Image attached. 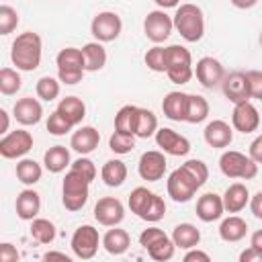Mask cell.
<instances>
[{
    "label": "cell",
    "mask_w": 262,
    "mask_h": 262,
    "mask_svg": "<svg viewBox=\"0 0 262 262\" xmlns=\"http://www.w3.org/2000/svg\"><path fill=\"white\" fill-rule=\"evenodd\" d=\"M18 260V252L12 244L4 242L0 244V262H16Z\"/></svg>",
    "instance_id": "cell-49"
},
{
    "label": "cell",
    "mask_w": 262,
    "mask_h": 262,
    "mask_svg": "<svg viewBox=\"0 0 262 262\" xmlns=\"http://www.w3.org/2000/svg\"><path fill=\"white\" fill-rule=\"evenodd\" d=\"M43 258L45 260H63V262H70V256L63 254V252H47Z\"/></svg>",
    "instance_id": "cell-55"
},
{
    "label": "cell",
    "mask_w": 262,
    "mask_h": 262,
    "mask_svg": "<svg viewBox=\"0 0 262 262\" xmlns=\"http://www.w3.org/2000/svg\"><path fill=\"white\" fill-rule=\"evenodd\" d=\"M250 158L256 164H262V135H258L252 143H250Z\"/></svg>",
    "instance_id": "cell-51"
},
{
    "label": "cell",
    "mask_w": 262,
    "mask_h": 262,
    "mask_svg": "<svg viewBox=\"0 0 262 262\" xmlns=\"http://www.w3.org/2000/svg\"><path fill=\"white\" fill-rule=\"evenodd\" d=\"M174 29L188 43H196L205 35V16L196 4H180L174 14Z\"/></svg>",
    "instance_id": "cell-3"
},
{
    "label": "cell",
    "mask_w": 262,
    "mask_h": 262,
    "mask_svg": "<svg viewBox=\"0 0 262 262\" xmlns=\"http://www.w3.org/2000/svg\"><path fill=\"white\" fill-rule=\"evenodd\" d=\"M143 59H145V66H147L151 72H166V68H168V53H166V47L156 45V47L147 49V53H145Z\"/></svg>",
    "instance_id": "cell-42"
},
{
    "label": "cell",
    "mask_w": 262,
    "mask_h": 262,
    "mask_svg": "<svg viewBox=\"0 0 262 262\" xmlns=\"http://www.w3.org/2000/svg\"><path fill=\"white\" fill-rule=\"evenodd\" d=\"M225 207H223V196L215 194V192H205L203 196H199L196 201V217L205 223L217 221L223 215Z\"/></svg>",
    "instance_id": "cell-20"
},
{
    "label": "cell",
    "mask_w": 262,
    "mask_h": 262,
    "mask_svg": "<svg viewBox=\"0 0 262 262\" xmlns=\"http://www.w3.org/2000/svg\"><path fill=\"white\" fill-rule=\"evenodd\" d=\"M57 111H59L72 125L82 123V119L86 117V104H84L82 98H78V96H66V98H61L59 104H57Z\"/></svg>",
    "instance_id": "cell-30"
},
{
    "label": "cell",
    "mask_w": 262,
    "mask_h": 262,
    "mask_svg": "<svg viewBox=\"0 0 262 262\" xmlns=\"http://www.w3.org/2000/svg\"><path fill=\"white\" fill-rule=\"evenodd\" d=\"M250 211L254 213L256 219H262V190H258V192L250 199Z\"/></svg>",
    "instance_id": "cell-53"
},
{
    "label": "cell",
    "mask_w": 262,
    "mask_h": 262,
    "mask_svg": "<svg viewBox=\"0 0 262 262\" xmlns=\"http://www.w3.org/2000/svg\"><path fill=\"white\" fill-rule=\"evenodd\" d=\"M72 123L55 108L51 115H49V119H47V131L51 133V135H66L68 131H72Z\"/></svg>",
    "instance_id": "cell-45"
},
{
    "label": "cell",
    "mask_w": 262,
    "mask_h": 262,
    "mask_svg": "<svg viewBox=\"0 0 262 262\" xmlns=\"http://www.w3.org/2000/svg\"><path fill=\"white\" fill-rule=\"evenodd\" d=\"M98 244H100V235H98V229L92 225H80L74 231L72 242H70L72 252L82 260L94 258L98 252Z\"/></svg>",
    "instance_id": "cell-9"
},
{
    "label": "cell",
    "mask_w": 262,
    "mask_h": 262,
    "mask_svg": "<svg viewBox=\"0 0 262 262\" xmlns=\"http://www.w3.org/2000/svg\"><path fill=\"white\" fill-rule=\"evenodd\" d=\"M125 217V207L119 199L115 196H102L94 205V219L104 225V227H115L123 221Z\"/></svg>",
    "instance_id": "cell-12"
},
{
    "label": "cell",
    "mask_w": 262,
    "mask_h": 262,
    "mask_svg": "<svg viewBox=\"0 0 262 262\" xmlns=\"http://www.w3.org/2000/svg\"><path fill=\"white\" fill-rule=\"evenodd\" d=\"M174 250H176V246H174V242H172V237H162V239H158L156 244H151L149 248H147V254H149V258L151 260H158V262H164V260H170L172 256H174Z\"/></svg>",
    "instance_id": "cell-41"
},
{
    "label": "cell",
    "mask_w": 262,
    "mask_h": 262,
    "mask_svg": "<svg viewBox=\"0 0 262 262\" xmlns=\"http://www.w3.org/2000/svg\"><path fill=\"white\" fill-rule=\"evenodd\" d=\"M239 262H262V250L250 246L248 250H244L239 254Z\"/></svg>",
    "instance_id": "cell-50"
},
{
    "label": "cell",
    "mask_w": 262,
    "mask_h": 262,
    "mask_svg": "<svg viewBox=\"0 0 262 262\" xmlns=\"http://www.w3.org/2000/svg\"><path fill=\"white\" fill-rule=\"evenodd\" d=\"M98 143H100V133L94 127H90V125L80 127L78 131H74V135L70 139V147L74 151H78L80 156L92 154L98 147Z\"/></svg>",
    "instance_id": "cell-22"
},
{
    "label": "cell",
    "mask_w": 262,
    "mask_h": 262,
    "mask_svg": "<svg viewBox=\"0 0 262 262\" xmlns=\"http://www.w3.org/2000/svg\"><path fill=\"white\" fill-rule=\"evenodd\" d=\"M223 94L227 96V100H231L233 104L250 100V86H248V78L246 72H231L229 76L223 78Z\"/></svg>",
    "instance_id": "cell-17"
},
{
    "label": "cell",
    "mask_w": 262,
    "mask_h": 262,
    "mask_svg": "<svg viewBox=\"0 0 262 262\" xmlns=\"http://www.w3.org/2000/svg\"><path fill=\"white\" fill-rule=\"evenodd\" d=\"M18 25V12L8 6V4H2L0 6V35H10Z\"/></svg>",
    "instance_id": "cell-44"
},
{
    "label": "cell",
    "mask_w": 262,
    "mask_h": 262,
    "mask_svg": "<svg viewBox=\"0 0 262 262\" xmlns=\"http://www.w3.org/2000/svg\"><path fill=\"white\" fill-rule=\"evenodd\" d=\"M209 117V102L201 94H188V104H186V123H203Z\"/></svg>",
    "instance_id": "cell-33"
},
{
    "label": "cell",
    "mask_w": 262,
    "mask_h": 262,
    "mask_svg": "<svg viewBox=\"0 0 262 262\" xmlns=\"http://www.w3.org/2000/svg\"><path fill=\"white\" fill-rule=\"evenodd\" d=\"M70 168L72 170H76V172H80L86 180H94L96 178V166H94V162L90 160V158H86V156H80L76 162H72L70 164Z\"/></svg>",
    "instance_id": "cell-46"
},
{
    "label": "cell",
    "mask_w": 262,
    "mask_h": 262,
    "mask_svg": "<svg viewBox=\"0 0 262 262\" xmlns=\"http://www.w3.org/2000/svg\"><path fill=\"white\" fill-rule=\"evenodd\" d=\"M194 74H196V80L201 82V86H205V88H215L225 78V70H223L221 61L215 59V57H211V55L201 57L196 61Z\"/></svg>",
    "instance_id": "cell-15"
},
{
    "label": "cell",
    "mask_w": 262,
    "mask_h": 262,
    "mask_svg": "<svg viewBox=\"0 0 262 262\" xmlns=\"http://www.w3.org/2000/svg\"><path fill=\"white\" fill-rule=\"evenodd\" d=\"M35 92H37V96L41 100L51 102V100H55L59 96V82L55 78H51V76H43V78L37 80Z\"/></svg>",
    "instance_id": "cell-40"
},
{
    "label": "cell",
    "mask_w": 262,
    "mask_h": 262,
    "mask_svg": "<svg viewBox=\"0 0 262 262\" xmlns=\"http://www.w3.org/2000/svg\"><path fill=\"white\" fill-rule=\"evenodd\" d=\"M231 4H233L235 8H242V10H248V8H252V6H256V4H258V0H231Z\"/></svg>",
    "instance_id": "cell-54"
},
{
    "label": "cell",
    "mask_w": 262,
    "mask_h": 262,
    "mask_svg": "<svg viewBox=\"0 0 262 262\" xmlns=\"http://www.w3.org/2000/svg\"><path fill=\"white\" fill-rule=\"evenodd\" d=\"M158 131V119L149 108H137V117H135V129L133 135L147 139Z\"/></svg>",
    "instance_id": "cell-32"
},
{
    "label": "cell",
    "mask_w": 262,
    "mask_h": 262,
    "mask_svg": "<svg viewBox=\"0 0 262 262\" xmlns=\"http://www.w3.org/2000/svg\"><path fill=\"white\" fill-rule=\"evenodd\" d=\"M55 66H57L59 82H63V84H78L86 72L82 49H76V47L61 49L55 57Z\"/></svg>",
    "instance_id": "cell-6"
},
{
    "label": "cell",
    "mask_w": 262,
    "mask_h": 262,
    "mask_svg": "<svg viewBox=\"0 0 262 262\" xmlns=\"http://www.w3.org/2000/svg\"><path fill=\"white\" fill-rule=\"evenodd\" d=\"M12 115L20 125H37L41 121V117H43V106H41V102L37 98L25 96V98H18L14 102Z\"/></svg>",
    "instance_id": "cell-18"
},
{
    "label": "cell",
    "mask_w": 262,
    "mask_h": 262,
    "mask_svg": "<svg viewBox=\"0 0 262 262\" xmlns=\"http://www.w3.org/2000/svg\"><path fill=\"white\" fill-rule=\"evenodd\" d=\"M156 143L168 156H186L190 151V141L170 127H162L156 131Z\"/></svg>",
    "instance_id": "cell-14"
},
{
    "label": "cell",
    "mask_w": 262,
    "mask_h": 262,
    "mask_svg": "<svg viewBox=\"0 0 262 262\" xmlns=\"http://www.w3.org/2000/svg\"><path fill=\"white\" fill-rule=\"evenodd\" d=\"M231 123H233V129L239 131V133H252V131H256L258 125H260L258 108L250 100L237 102L233 106V113H231Z\"/></svg>",
    "instance_id": "cell-16"
},
{
    "label": "cell",
    "mask_w": 262,
    "mask_h": 262,
    "mask_svg": "<svg viewBox=\"0 0 262 262\" xmlns=\"http://www.w3.org/2000/svg\"><path fill=\"white\" fill-rule=\"evenodd\" d=\"M0 117H2V131L0 133H6L8 131V113L4 108H0Z\"/></svg>",
    "instance_id": "cell-58"
},
{
    "label": "cell",
    "mask_w": 262,
    "mask_h": 262,
    "mask_svg": "<svg viewBox=\"0 0 262 262\" xmlns=\"http://www.w3.org/2000/svg\"><path fill=\"white\" fill-rule=\"evenodd\" d=\"M31 147H33V135L25 129L10 131L0 139V156L6 160L23 158L25 154L31 151Z\"/></svg>",
    "instance_id": "cell-11"
},
{
    "label": "cell",
    "mask_w": 262,
    "mask_h": 262,
    "mask_svg": "<svg viewBox=\"0 0 262 262\" xmlns=\"http://www.w3.org/2000/svg\"><path fill=\"white\" fill-rule=\"evenodd\" d=\"M31 237L39 244H51L55 239V225L49 221V219H33L31 221Z\"/></svg>",
    "instance_id": "cell-35"
},
{
    "label": "cell",
    "mask_w": 262,
    "mask_h": 262,
    "mask_svg": "<svg viewBox=\"0 0 262 262\" xmlns=\"http://www.w3.org/2000/svg\"><path fill=\"white\" fill-rule=\"evenodd\" d=\"M82 55H84V68H86V72H98L106 63V49L102 47L100 41L86 43L82 47Z\"/></svg>",
    "instance_id": "cell-26"
},
{
    "label": "cell",
    "mask_w": 262,
    "mask_h": 262,
    "mask_svg": "<svg viewBox=\"0 0 262 262\" xmlns=\"http://www.w3.org/2000/svg\"><path fill=\"white\" fill-rule=\"evenodd\" d=\"M23 86V80H20V74L12 68H2L0 70V92L6 94V96H12L20 90Z\"/></svg>",
    "instance_id": "cell-37"
},
{
    "label": "cell",
    "mask_w": 262,
    "mask_h": 262,
    "mask_svg": "<svg viewBox=\"0 0 262 262\" xmlns=\"http://www.w3.org/2000/svg\"><path fill=\"white\" fill-rule=\"evenodd\" d=\"M151 190H147L145 186H137V188H133L131 190V194H129V209H131V213H135L137 217L143 213V209H145V205H147V201L151 199Z\"/></svg>",
    "instance_id": "cell-43"
},
{
    "label": "cell",
    "mask_w": 262,
    "mask_h": 262,
    "mask_svg": "<svg viewBox=\"0 0 262 262\" xmlns=\"http://www.w3.org/2000/svg\"><path fill=\"white\" fill-rule=\"evenodd\" d=\"M100 178L106 186H121L127 180V166L121 160H108L104 162L102 170H100Z\"/></svg>",
    "instance_id": "cell-31"
},
{
    "label": "cell",
    "mask_w": 262,
    "mask_h": 262,
    "mask_svg": "<svg viewBox=\"0 0 262 262\" xmlns=\"http://www.w3.org/2000/svg\"><path fill=\"white\" fill-rule=\"evenodd\" d=\"M137 108H139V106H135V104H125V106H121L119 113L115 115V129H117V131H123V133H133Z\"/></svg>",
    "instance_id": "cell-36"
},
{
    "label": "cell",
    "mask_w": 262,
    "mask_h": 262,
    "mask_svg": "<svg viewBox=\"0 0 262 262\" xmlns=\"http://www.w3.org/2000/svg\"><path fill=\"white\" fill-rule=\"evenodd\" d=\"M250 201V192L248 186L242 182H233L227 186V190L223 192V207L227 213H239Z\"/></svg>",
    "instance_id": "cell-24"
},
{
    "label": "cell",
    "mask_w": 262,
    "mask_h": 262,
    "mask_svg": "<svg viewBox=\"0 0 262 262\" xmlns=\"http://www.w3.org/2000/svg\"><path fill=\"white\" fill-rule=\"evenodd\" d=\"M211 256L207 252H201V250H194L190 248V252L184 254V262H209Z\"/></svg>",
    "instance_id": "cell-52"
},
{
    "label": "cell",
    "mask_w": 262,
    "mask_h": 262,
    "mask_svg": "<svg viewBox=\"0 0 262 262\" xmlns=\"http://www.w3.org/2000/svg\"><path fill=\"white\" fill-rule=\"evenodd\" d=\"M203 135H205V141H207L211 147L223 149V147H227V145L231 143V139H233V129L229 127V123H225V121H221V119H215V121L207 123Z\"/></svg>",
    "instance_id": "cell-19"
},
{
    "label": "cell",
    "mask_w": 262,
    "mask_h": 262,
    "mask_svg": "<svg viewBox=\"0 0 262 262\" xmlns=\"http://www.w3.org/2000/svg\"><path fill=\"white\" fill-rule=\"evenodd\" d=\"M246 233H248V223L237 215H229L219 225V235L223 242H239L246 237Z\"/></svg>",
    "instance_id": "cell-28"
},
{
    "label": "cell",
    "mask_w": 262,
    "mask_h": 262,
    "mask_svg": "<svg viewBox=\"0 0 262 262\" xmlns=\"http://www.w3.org/2000/svg\"><path fill=\"white\" fill-rule=\"evenodd\" d=\"M121 29H123V20L117 12L113 10H102L98 12L92 23H90V33L94 35L96 41L100 43H108V41H115L119 35H121Z\"/></svg>",
    "instance_id": "cell-8"
},
{
    "label": "cell",
    "mask_w": 262,
    "mask_h": 262,
    "mask_svg": "<svg viewBox=\"0 0 262 262\" xmlns=\"http://www.w3.org/2000/svg\"><path fill=\"white\" fill-rule=\"evenodd\" d=\"M164 215H166V203H164L162 196H158V194L154 192L151 199L147 201L143 213L139 215V219H143V221H147V223H156V221H160Z\"/></svg>",
    "instance_id": "cell-39"
},
{
    "label": "cell",
    "mask_w": 262,
    "mask_h": 262,
    "mask_svg": "<svg viewBox=\"0 0 262 262\" xmlns=\"http://www.w3.org/2000/svg\"><path fill=\"white\" fill-rule=\"evenodd\" d=\"M90 192V180H86L80 172L72 170L66 174L61 182V203L68 211H80L88 203Z\"/></svg>",
    "instance_id": "cell-4"
},
{
    "label": "cell",
    "mask_w": 262,
    "mask_h": 262,
    "mask_svg": "<svg viewBox=\"0 0 262 262\" xmlns=\"http://www.w3.org/2000/svg\"><path fill=\"white\" fill-rule=\"evenodd\" d=\"M43 164L49 172L59 174L66 170V166H70V149L66 145H53L45 151L43 156Z\"/></svg>",
    "instance_id": "cell-29"
},
{
    "label": "cell",
    "mask_w": 262,
    "mask_h": 262,
    "mask_svg": "<svg viewBox=\"0 0 262 262\" xmlns=\"http://www.w3.org/2000/svg\"><path fill=\"white\" fill-rule=\"evenodd\" d=\"M14 209H16V215L23 221H33L39 215V211H41V196H39V192L33 190V188L20 190L18 196H16Z\"/></svg>",
    "instance_id": "cell-21"
},
{
    "label": "cell",
    "mask_w": 262,
    "mask_h": 262,
    "mask_svg": "<svg viewBox=\"0 0 262 262\" xmlns=\"http://www.w3.org/2000/svg\"><path fill=\"white\" fill-rule=\"evenodd\" d=\"M102 246H104V250H106L111 256H121V254H125V252L129 250L131 237H129V233H127L125 229H119V227L115 225L113 229H108V231L104 233Z\"/></svg>",
    "instance_id": "cell-25"
},
{
    "label": "cell",
    "mask_w": 262,
    "mask_h": 262,
    "mask_svg": "<svg viewBox=\"0 0 262 262\" xmlns=\"http://www.w3.org/2000/svg\"><path fill=\"white\" fill-rule=\"evenodd\" d=\"M250 246H254V248L262 250V229H258V231H254V233H252V237H250Z\"/></svg>",
    "instance_id": "cell-56"
},
{
    "label": "cell",
    "mask_w": 262,
    "mask_h": 262,
    "mask_svg": "<svg viewBox=\"0 0 262 262\" xmlns=\"http://www.w3.org/2000/svg\"><path fill=\"white\" fill-rule=\"evenodd\" d=\"M172 29H174V20L164 10H151L143 18V33L156 45L158 43H164L172 35Z\"/></svg>",
    "instance_id": "cell-10"
},
{
    "label": "cell",
    "mask_w": 262,
    "mask_h": 262,
    "mask_svg": "<svg viewBox=\"0 0 262 262\" xmlns=\"http://www.w3.org/2000/svg\"><path fill=\"white\" fill-rule=\"evenodd\" d=\"M186 104H188V94L172 90L164 96L162 111L170 121H184L186 119Z\"/></svg>",
    "instance_id": "cell-23"
},
{
    "label": "cell",
    "mask_w": 262,
    "mask_h": 262,
    "mask_svg": "<svg viewBox=\"0 0 262 262\" xmlns=\"http://www.w3.org/2000/svg\"><path fill=\"white\" fill-rule=\"evenodd\" d=\"M246 78H248V86H250V96L256 100H262V72L260 70H248Z\"/></svg>",
    "instance_id": "cell-47"
},
{
    "label": "cell",
    "mask_w": 262,
    "mask_h": 262,
    "mask_svg": "<svg viewBox=\"0 0 262 262\" xmlns=\"http://www.w3.org/2000/svg\"><path fill=\"white\" fill-rule=\"evenodd\" d=\"M209 178V168L203 160H186L180 168H176L166 182L168 196L176 203H188L194 192L207 182Z\"/></svg>",
    "instance_id": "cell-1"
},
{
    "label": "cell",
    "mask_w": 262,
    "mask_h": 262,
    "mask_svg": "<svg viewBox=\"0 0 262 262\" xmlns=\"http://www.w3.org/2000/svg\"><path fill=\"white\" fill-rule=\"evenodd\" d=\"M108 147L123 156V154H129L133 147H135V135L133 133H123V131H113V135L108 137Z\"/></svg>",
    "instance_id": "cell-38"
},
{
    "label": "cell",
    "mask_w": 262,
    "mask_h": 262,
    "mask_svg": "<svg viewBox=\"0 0 262 262\" xmlns=\"http://www.w3.org/2000/svg\"><path fill=\"white\" fill-rule=\"evenodd\" d=\"M41 51H43V41L37 33L27 31L20 33L10 47V59L16 66V70L23 72H33L41 63Z\"/></svg>",
    "instance_id": "cell-2"
},
{
    "label": "cell",
    "mask_w": 262,
    "mask_h": 262,
    "mask_svg": "<svg viewBox=\"0 0 262 262\" xmlns=\"http://www.w3.org/2000/svg\"><path fill=\"white\" fill-rule=\"evenodd\" d=\"M160 8H174V6H178V2L180 0H154Z\"/></svg>",
    "instance_id": "cell-57"
},
{
    "label": "cell",
    "mask_w": 262,
    "mask_h": 262,
    "mask_svg": "<svg viewBox=\"0 0 262 262\" xmlns=\"http://www.w3.org/2000/svg\"><path fill=\"white\" fill-rule=\"evenodd\" d=\"M219 168L227 178H242V180H252L258 174V164L235 149H227L219 158Z\"/></svg>",
    "instance_id": "cell-5"
},
{
    "label": "cell",
    "mask_w": 262,
    "mask_h": 262,
    "mask_svg": "<svg viewBox=\"0 0 262 262\" xmlns=\"http://www.w3.org/2000/svg\"><path fill=\"white\" fill-rule=\"evenodd\" d=\"M41 174H43L41 166H39L35 160H31V158H25V160H20V162L16 164V178H18L23 184H27V186L37 184V182L41 180Z\"/></svg>",
    "instance_id": "cell-34"
},
{
    "label": "cell",
    "mask_w": 262,
    "mask_h": 262,
    "mask_svg": "<svg viewBox=\"0 0 262 262\" xmlns=\"http://www.w3.org/2000/svg\"><path fill=\"white\" fill-rule=\"evenodd\" d=\"M162 237H166L164 229H160V227H147V229H143V231L139 233V244L147 250L151 244H156V242L162 239Z\"/></svg>",
    "instance_id": "cell-48"
},
{
    "label": "cell",
    "mask_w": 262,
    "mask_h": 262,
    "mask_svg": "<svg viewBox=\"0 0 262 262\" xmlns=\"http://www.w3.org/2000/svg\"><path fill=\"white\" fill-rule=\"evenodd\" d=\"M166 53H168L166 76L174 84H186L194 74L190 51L182 45H170V47H166Z\"/></svg>",
    "instance_id": "cell-7"
},
{
    "label": "cell",
    "mask_w": 262,
    "mask_h": 262,
    "mask_svg": "<svg viewBox=\"0 0 262 262\" xmlns=\"http://www.w3.org/2000/svg\"><path fill=\"white\" fill-rule=\"evenodd\" d=\"M172 242L176 248H182V250L196 248L201 242V231L192 223H178L172 231Z\"/></svg>",
    "instance_id": "cell-27"
},
{
    "label": "cell",
    "mask_w": 262,
    "mask_h": 262,
    "mask_svg": "<svg viewBox=\"0 0 262 262\" xmlns=\"http://www.w3.org/2000/svg\"><path fill=\"white\" fill-rule=\"evenodd\" d=\"M260 45H262V31H260Z\"/></svg>",
    "instance_id": "cell-59"
},
{
    "label": "cell",
    "mask_w": 262,
    "mask_h": 262,
    "mask_svg": "<svg viewBox=\"0 0 262 262\" xmlns=\"http://www.w3.org/2000/svg\"><path fill=\"white\" fill-rule=\"evenodd\" d=\"M137 172L143 180L158 182L166 174V156L162 151H156V149L143 151L139 158V164H137Z\"/></svg>",
    "instance_id": "cell-13"
}]
</instances>
